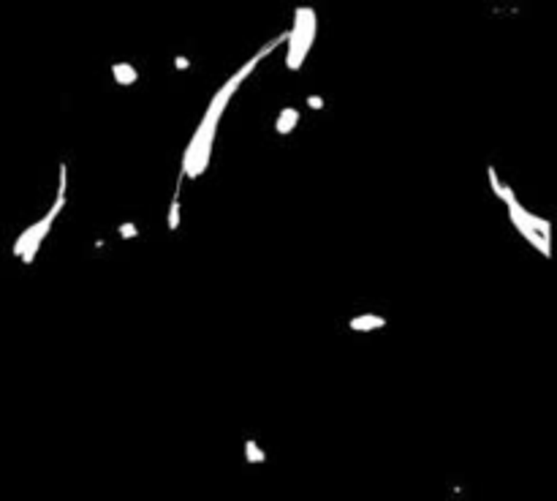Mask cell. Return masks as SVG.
Segmentation results:
<instances>
[{
  "label": "cell",
  "instance_id": "6da1fadb",
  "mask_svg": "<svg viewBox=\"0 0 557 501\" xmlns=\"http://www.w3.org/2000/svg\"><path fill=\"white\" fill-rule=\"evenodd\" d=\"M63 205H66V166H60V191H57V202L52 205V210L46 213L39 224H33L30 229H25L22 234H20V240L14 243V253H17V256H22L25 265H30V262H33L36 250L41 248L46 232H49V227H52V221L57 218V213L63 210Z\"/></svg>",
  "mask_w": 557,
  "mask_h": 501
},
{
  "label": "cell",
  "instance_id": "7a4b0ae2",
  "mask_svg": "<svg viewBox=\"0 0 557 501\" xmlns=\"http://www.w3.org/2000/svg\"><path fill=\"white\" fill-rule=\"evenodd\" d=\"M312 36H315V14H312V8H296V14H294V27H291V33L286 36L289 39V69L296 71L302 66V60H305V55H308V49L312 44Z\"/></svg>",
  "mask_w": 557,
  "mask_h": 501
},
{
  "label": "cell",
  "instance_id": "3957f363",
  "mask_svg": "<svg viewBox=\"0 0 557 501\" xmlns=\"http://www.w3.org/2000/svg\"><path fill=\"white\" fill-rule=\"evenodd\" d=\"M296 123H299V112L286 107V109L280 112V117H277V131H280V134H291V131L296 128Z\"/></svg>",
  "mask_w": 557,
  "mask_h": 501
},
{
  "label": "cell",
  "instance_id": "277c9868",
  "mask_svg": "<svg viewBox=\"0 0 557 501\" xmlns=\"http://www.w3.org/2000/svg\"><path fill=\"white\" fill-rule=\"evenodd\" d=\"M378 327H386V319H380V316H357V319H351V330H357V333L378 330Z\"/></svg>",
  "mask_w": 557,
  "mask_h": 501
},
{
  "label": "cell",
  "instance_id": "5b68a950",
  "mask_svg": "<svg viewBox=\"0 0 557 501\" xmlns=\"http://www.w3.org/2000/svg\"><path fill=\"white\" fill-rule=\"evenodd\" d=\"M111 74H114V79H117L120 85H134L136 82V71H134V66H128V63L111 66Z\"/></svg>",
  "mask_w": 557,
  "mask_h": 501
},
{
  "label": "cell",
  "instance_id": "8992f818",
  "mask_svg": "<svg viewBox=\"0 0 557 501\" xmlns=\"http://www.w3.org/2000/svg\"><path fill=\"white\" fill-rule=\"evenodd\" d=\"M245 453H247V460H250V463H264V460H267L264 453L259 450V444H256V441H250V439L245 441Z\"/></svg>",
  "mask_w": 557,
  "mask_h": 501
},
{
  "label": "cell",
  "instance_id": "52a82bcc",
  "mask_svg": "<svg viewBox=\"0 0 557 501\" xmlns=\"http://www.w3.org/2000/svg\"><path fill=\"white\" fill-rule=\"evenodd\" d=\"M179 227V199L172 202V210H169V229Z\"/></svg>",
  "mask_w": 557,
  "mask_h": 501
},
{
  "label": "cell",
  "instance_id": "ba28073f",
  "mask_svg": "<svg viewBox=\"0 0 557 501\" xmlns=\"http://www.w3.org/2000/svg\"><path fill=\"white\" fill-rule=\"evenodd\" d=\"M120 234H123V237H136V227L134 224H123V227H120Z\"/></svg>",
  "mask_w": 557,
  "mask_h": 501
},
{
  "label": "cell",
  "instance_id": "9c48e42d",
  "mask_svg": "<svg viewBox=\"0 0 557 501\" xmlns=\"http://www.w3.org/2000/svg\"><path fill=\"white\" fill-rule=\"evenodd\" d=\"M308 104H310V107H315V109H321V107H324V101H321V98H315V95H310V98H308Z\"/></svg>",
  "mask_w": 557,
  "mask_h": 501
},
{
  "label": "cell",
  "instance_id": "30bf717a",
  "mask_svg": "<svg viewBox=\"0 0 557 501\" xmlns=\"http://www.w3.org/2000/svg\"><path fill=\"white\" fill-rule=\"evenodd\" d=\"M177 69H188V60H185V58H177Z\"/></svg>",
  "mask_w": 557,
  "mask_h": 501
}]
</instances>
